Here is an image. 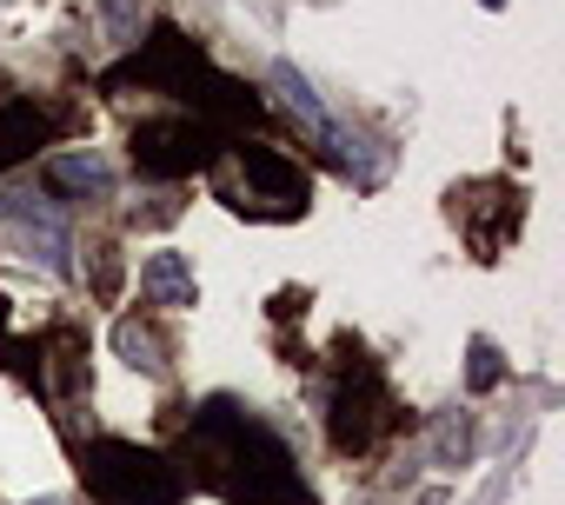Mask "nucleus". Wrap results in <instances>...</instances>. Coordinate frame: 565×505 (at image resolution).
I'll use <instances>...</instances> for the list:
<instances>
[{
	"label": "nucleus",
	"instance_id": "1",
	"mask_svg": "<svg viewBox=\"0 0 565 505\" xmlns=\"http://www.w3.org/2000/svg\"><path fill=\"white\" fill-rule=\"evenodd\" d=\"M87 479L107 505H173L180 498V479L173 465H160L153 452H134V445H94L87 452Z\"/></svg>",
	"mask_w": 565,
	"mask_h": 505
},
{
	"label": "nucleus",
	"instance_id": "2",
	"mask_svg": "<svg viewBox=\"0 0 565 505\" xmlns=\"http://www.w3.org/2000/svg\"><path fill=\"white\" fill-rule=\"evenodd\" d=\"M134 160H140V173H186V166H206L213 160V140L193 127V120H153V127H140L134 133Z\"/></svg>",
	"mask_w": 565,
	"mask_h": 505
},
{
	"label": "nucleus",
	"instance_id": "3",
	"mask_svg": "<svg viewBox=\"0 0 565 505\" xmlns=\"http://www.w3.org/2000/svg\"><path fill=\"white\" fill-rule=\"evenodd\" d=\"M140 293H147V307H167V313H180V307H193L200 300V287H193V267H186V253H147V267H140Z\"/></svg>",
	"mask_w": 565,
	"mask_h": 505
},
{
	"label": "nucleus",
	"instance_id": "4",
	"mask_svg": "<svg viewBox=\"0 0 565 505\" xmlns=\"http://www.w3.org/2000/svg\"><path fill=\"white\" fill-rule=\"evenodd\" d=\"M41 180H47L54 193H67V200H107V193H114V173H107V160H94V153H54V160L41 166Z\"/></svg>",
	"mask_w": 565,
	"mask_h": 505
},
{
	"label": "nucleus",
	"instance_id": "5",
	"mask_svg": "<svg viewBox=\"0 0 565 505\" xmlns=\"http://www.w3.org/2000/svg\"><path fill=\"white\" fill-rule=\"evenodd\" d=\"M273 87H279V100L294 107V120H300L320 147H340V127H333V114L320 107V94H313V80H307V74H294L287 61H279V67H273Z\"/></svg>",
	"mask_w": 565,
	"mask_h": 505
},
{
	"label": "nucleus",
	"instance_id": "6",
	"mask_svg": "<svg viewBox=\"0 0 565 505\" xmlns=\"http://www.w3.org/2000/svg\"><path fill=\"white\" fill-rule=\"evenodd\" d=\"M41 133H47L41 107H34V100H8V107H0V166L28 160V153L41 147Z\"/></svg>",
	"mask_w": 565,
	"mask_h": 505
},
{
	"label": "nucleus",
	"instance_id": "7",
	"mask_svg": "<svg viewBox=\"0 0 565 505\" xmlns=\"http://www.w3.org/2000/svg\"><path fill=\"white\" fill-rule=\"evenodd\" d=\"M120 353H127V366H140V373H167V359H160L167 346H160L140 320H120Z\"/></svg>",
	"mask_w": 565,
	"mask_h": 505
},
{
	"label": "nucleus",
	"instance_id": "8",
	"mask_svg": "<svg viewBox=\"0 0 565 505\" xmlns=\"http://www.w3.org/2000/svg\"><path fill=\"white\" fill-rule=\"evenodd\" d=\"M466 452H472L466 419H439V432H433V465H466Z\"/></svg>",
	"mask_w": 565,
	"mask_h": 505
},
{
	"label": "nucleus",
	"instance_id": "9",
	"mask_svg": "<svg viewBox=\"0 0 565 505\" xmlns=\"http://www.w3.org/2000/svg\"><path fill=\"white\" fill-rule=\"evenodd\" d=\"M114 41H140V0H94Z\"/></svg>",
	"mask_w": 565,
	"mask_h": 505
},
{
	"label": "nucleus",
	"instance_id": "10",
	"mask_svg": "<svg viewBox=\"0 0 565 505\" xmlns=\"http://www.w3.org/2000/svg\"><path fill=\"white\" fill-rule=\"evenodd\" d=\"M486 386H499V353L486 340H472V393H486Z\"/></svg>",
	"mask_w": 565,
	"mask_h": 505
},
{
	"label": "nucleus",
	"instance_id": "11",
	"mask_svg": "<svg viewBox=\"0 0 565 505\" xmlns=\"http://www.w3.org/2000/svg\"><path fill=\"white\" fill-rule=\"evenodd\" d=\"M413 505H446V492H419V498H413Z\"/></svg>",
	"mask_w": 565,
	"mask_h": 505
},
{
	"label": "nucleus",
	"instance_id": "12",
	"mask_svg": "<svg viewBox=\"0 0 565 505\" xmlns=\"http://www.w3.org/2000/svg\"><path fill=\"white\" fill-rule=\"evenodd\" d=\"M41 505H61V498H41Z\"/></svg>",
	"mask_w": 565,
	"mask_h": 505
},
{
	"label": "nucleus",
	"instance_id": "13",
	"mask_svg": "<svg viewBox=\"0 0 565 505\" xmlns=\"http://www.w3.org/2000/svg\"><path fill=\"white\" fill-rule=\"evenodd\" d=\"M486 8H499V0H486Z\"/></svg>",
	"mask_w": 565,
	"mask_h": 505
}]
</instances>
